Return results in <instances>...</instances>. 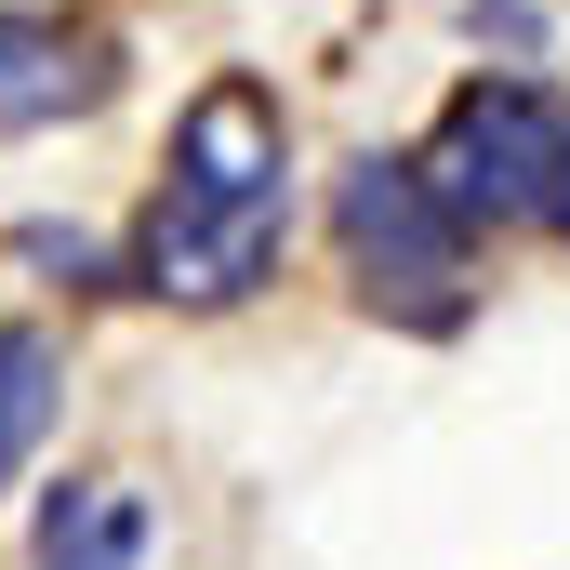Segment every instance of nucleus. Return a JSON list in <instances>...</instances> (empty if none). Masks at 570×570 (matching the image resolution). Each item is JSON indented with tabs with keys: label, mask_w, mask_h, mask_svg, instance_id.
I'll list each match as a JSON object with an SVG mask.
<instances>
[{
	"label": "nucleus",
	"mask_w": 570,
	"mask_h": 570,
	"mask_svg": "<svg viewBox=\"0 0 570 570\" xmlns=\"http://www.w3.org/2000/svg\"><path fill=\"white\" fill-rule=\"evenodd\" d=\"M53 412H67V345L53 332H0V491L40 464Z\"/></svg>",
	"instance_id": "nucleus-6"
},
{
	"label": "nucleus",
	"mask_w": 570,
	"mask_h": 570,
	"mask_svg": "<svg viewBox=\"0 0 570 570\" xmlns=\"http://www.w3.org/2000/svg\"><path fill=\"white\" fill-rule=\"evenodd\" d=\"M146 558H159V518L134 478H67L40 504V570H146Z\"/></svg>",
	"instance_id": "nucleus-5"
},
{
	"label": "nucleus",
	"mask_w": 570,
	"mask_h": 570,
	"mask_svg": "<svg viewBox=\"0 0 570 570\" xmlns=\"http://www.w3.org/2000/svg\"><path fill=\"white\" fill-rule=\"evenodd\" d=\"M13 253H27V266H67V279H94V292H107V253H94V239H53V226H27Z\"/></svg>",
	"instance_id": "nucleus-8"
},
{
	"label": "nucleus",
	"mask_w": 570,
	"mask_h": 570,
	"mask_svg": "<svg viewBox=\"0 0 570 570\" xmlns=\"http://www.w3.org/2000/svg\"><path fill=\"white\" fill-rule=\"evenodd\" d=\"M558 94L544 80H464L451 107H438V134L412 146L425 159V186L478 226V239H518L531 213H544V173H558Z\"/></svg>",
	"instance_id": "nucleus-3"
},
{
	"label": "nucleus",
	"mask_w": 570,
	"mask_h": 570,
	"mask_svg": "<svg viewBox=\"0 0 570 570\" xmlns=\"http://www.w3.org/2000/svg\"><path fill=\"white\" fill-rule=\"evenodd\" d=\"M332 239H345L372 318H399V332H464V305H478V226L425 186V159H399V146L345 159V173H332Z\"/></svg>",
	"instance_id": "nucleus-2"
},
{
	"label": "nucleus",
	"mask_w": 570,
	"mask_h": 570,
	"mask_svg": "<svg viewBox=\"0 0 570 570\" xmlns=\"http://www.w3.org/2000/svg\"><path fill=\"white\" fill-rule=\"evenodd\" d=\"M120 94V40L107 27H67V13H0V146L53 134L80 107Z\"/></svg>",
	"instance_id": "nucleus-4"
},
{
	"label": "nucleus",
	"mask_w": 570,
	"mask_h": 570,
	"mask_svg": "<svg viewBox=\"0 0 570 570\" xmlns=\"http://www.w3.org/2000/svg\"><path fill=\"white\" fill-rule=\"evenodd\" d=\"M464 40H491V53H544V13H531V0H464Z\"/></svg>",
	"instance_id": "nucleus-7"
},
{
	"label": "nucleus",
	"mask_w": 570,
	"mask_h": 570,
	"mask_svg": "<svg viewBox=\"0 0 570 570\" xmlns=\"http://www.w3.org/2000/svg\"><path fill=\"white\" fill-rule=\"evenodd\" d=\"M544 239H570V120H558V173H544V213H531Z\"/></svg>",
	"instance_id": "nucleus-9"
},
{
	"label": "nucleus",
	"mask_w": 570,
	"mask_h": 570,
	"mask_svg": "<svg viewBox=\"0 0 570 570\" xmlns=\"http://www.w3.org/2000/svg\"><path fill=\"white\" fill-rule=\"evenodd\" d=\"M292 253V120L266 80H199V107L173 120V173L134 226V292L213 318L239 292H266Z\"/></svg>",
	"instance_id": "nucleus-1"
}]
</instances>
